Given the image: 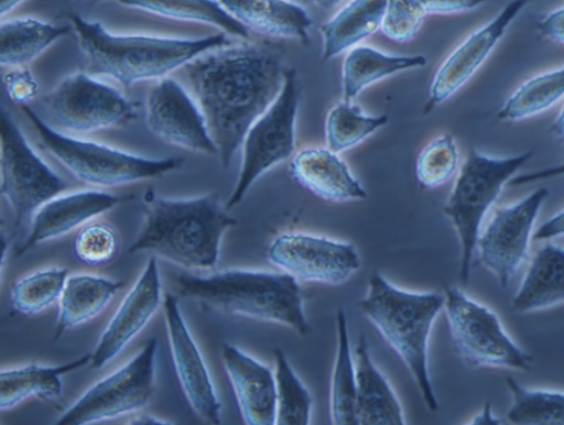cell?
Returning <instances> with one entry per match:
<instances>
[{"label": "cell", "instance_id": "7bdbcfd3", "mask_svg": "<svg viewBox=\"0 0 564 425\" xmlns=\"http://www.w3.org/2000/svg\"><path fill=\"white\" fill-rule=\"evenodd\" d=\"M564 237V210L542 225L533 236L534 241H551Z\"/></svg>", "mask_w": 564, "mask_h": 425}, {"label": "cell", "instance_id": "3957f363", "mask_svg": "<svg viewBox=\"0 0 564 425\" xmlns=\"http://www.w3.org/2000/svg\"><path fill=\"white\" fill-rule=\"evenodd\" d=\"M70 26L86 57V72L112 78L130 88L139 83L162 80L202 54L229 45V35L202 39L161 37L147 34H115L99 21L69 13Z\"/></svg>", "mask_w": 564, "mask_h": 425}, {"label": "cell", "instance_id": "e0dca14e", "mask_svg": "<svg viewBox=\"0 0 564 425\" xmlns=\"http://www.w3.org/2000/svg\"><path fill=\"white\" fill-rule=\"evenodd\" d=\"M531 0H511L489 23L477 29L460 43L441 64L430 89L429 102L424 113H431L436 107L446 102L475 76L498 43L505 37L510 25Z\"/></svg>", "mask_w": 564, "mask_h": 425}, {"label": "cell", "instance_id": "d6986e66", "mask_svg": "<svg viewBox=\"0 0 564 425\" xmlns=\"http://www.w3.org/2000/svg\"><path fill=\"white\" fill-rule=\"evenodd\" d=\"M124 200L105 190L88 189L61 194L33 215L29 232L14 255L23 257L40 244L61 239L83 228L98 216L113 210Z\"/></svg>", "mask_w": 564, "mask_h": 425}, {"label": "cell", "instance_id": "ab89813d", "mask_svg": "<svg viewBox=\"0 0 564 425\" xmlns=\"http://www.w3.org/2000/svg\"><path fill=\"white\" fill-rule=\"evenodd\" d=\"M3 86L7 96L14 103L31 106L39 98L40 84L37 78L24 67H14L6 72Z\"/></svg>", "mask_w": 564, "mask_h": 425}, {"label": "cell", "instance_id": "30bf717a", "mask_svg": "<svg viewBox=\"0 0 564 425\" xmlns=\"http://www.w3.org/2000/svg\"><path fill=\"white\" fill-rule=\"evenodd\" d=\"M68 183L42 160L9 111L0 115V192L11 207L14 227L31 225L33 215Z\"/></svg>", "mask_w": 564, "mask_h": 425}, {"label": "cell", "instance_id": "e575fe53", "mask_svg": "<svg viewBox=\"0 0 564 425\" xmlns=\"http://www.w3.org/2000/svg\"><path fill=\"white\" fill-rule=\"evenodd\" d=\"M274 378L278 393V425H310L314 400L302 383L284 351L274 349Z\"/></svg>", "mask_w": 564, "mask_h": 425}, {"label": "cell", "instance_id": "603a6c76", "mask_svg": "<svg viewBox=\"0 0 564 425\" xmlns=\"http://www.w3.org/2000/svg\"><path fill=\"white\" fill-rule=\"evenodd\" d=\"M358 425H404L403 407L386 374L371 357L370 345L359 337L356 351Z\"/></svg>", "mask_w": 564, "mask_h": 425}, {"label": "cell", "instance_id": "7c38bea8", "mask_svg": "<svg viewBox=\"0 0 564 425\" xmlns=\"http://www.w3.org/2000/svg\"><path fill=\"white\" fill-rule=\"evenodd\" d=\"M156 337L129 362L86 391L56 425H86L118 419L140 412L155 393Z\"/></svg>", "mask_w": 564, "mask_h": 425}, {"label": "cell", "instance_id": "9a60e30c", "mask_svg": "<svg viewBox=\"0 0 564 425\" xmlns=\"http://www.w3.org/2000/svg\"><path fill=\"white\" fill-rule=\"evenodd\" d=\"M147 127L156 139L195 154L219 155L204 113L185 86L164 77L147 98Z\"/></svg>", "mask_w": 564, "mask_h": 425}, {"label": "cell", "instance_id": "52a82bcc", "mask_svg": "<svg viewBox=\"0 0 564 425\" xmlns=\"http://www.w3.org/2000/svg\"><path fill=\"white\" fill-rule=\"evenodd\" d=\"M532 155V151H528L516 156L496 157L477 149L468 151L444 207L460 244L459 279L463 285H467L471 279L484 219L505 186L510 184Z\"/></svg>", "mask_w": 564, "mask_h": 425}, {"label": "cell", "instance_id": "d4e9b609", "mask_svg": "<svg viewBox=\"0 0 564 425\" xmlns=\"http://www.w3.org/2000/svg\"><path fill=\"white\" fill-rule=\"evenodd\" d=\"M90 355L61 366L25 364L0 372V408L9 412L29 399L52 401L63 392L64 374L90 366Z\"/></svg>", "mask_w": 564, "mask_h": 425}, {"label": "cell", "instance_id": "4dcf8cb0", "mask_svg": "<svg viewBox=\"0 0 564 425\" xmlns=\"http://www.w3.org/2000/svg\"><path fill=\"white\" fill-rule=\"evenodd\" d=\"M337 351L330 381V417L337 425H358L357 364L349 323L344 309L336 314Z\"/></svg>", "mask_w": 564, "mask_h": 425}, {"label": "cell", "instance_id": "cb8c5ba5", "mask_svg": "<svg viewBox=\"0 0 564 425\" xmlns=\"http://www.w3.org/2000/svg\"><path fill=\"white\" fill-rule=\"evenodd\" d=\"M564 305V247L546 242L528 265L511 308L520 315Z\"/></svg>", "mask_w": 564, "mask_h": 425}, {"label": "cell", "instance_id": "ffe728a7", "mask_svg": "<svg viewBox=\"0 0 564 425\" xmlns=\"http://www.w3.org/2000/svg\"><path fill=\"white\" fill-rule=\"evenodd\" d=\"M220 357L245 424H276V378L271 367L231 344L223 345Z\"/></svg>", "mask_w": 564, "mask_h": 425}, {"label": "cell", "instance_id": "7a4b0ae2", "mask_svg": "<svg viewBox=\"0 0 564 425\" xmlns=\"http://www.w3.org/2000/svg\"><path fill=\"white\" fill-rule=\"evenodd\" d=\"M147 215L129 254H151L189 271H213L227 230L237 225L218 194L194 198L144 196Z\"/></svg>", "mask_w": 564, "mask_h": 425}, {"label": "cell", "instance_id": "ba28073f", "mask_svg": "<svg viewBox=\"0 0 564 425\" xmlns=\"http://www.w3.org/2000/svg\"><path fill=\"white\" fill-rule=\"evenodd\" d=\"M57 132L88 134L128 124L135 118L134 106L113 86L89 72H76L31 106Z\"/></svg>", "mask_w": 564, "mask_h": 425}, {"label": "cell", "instance_id": "ac0fdd59", "mask_svg": "<svg viewBox=\"0 0 564 425\" xmlns=\"http://www.w3.org/2000/svg\"><path fill=\"white\" fill-rule=\"evenodd\" d=\"M162 276L158 258L151 255L141 276L113 315L91 352L90 369L102 370L118 358L127 346L139 336L162 302Z\"/></svg>", "mask_w": 564, "mask_h": 425}, {"label": "cell", "instance_id": "9c48e42d", "mask_svg": "<svg viewBox=\"0 0 564 425\" xmlns=\"http://www.w3.org/2000/svg\"><path fill=\"white\" fill-rule=\"evenodd\" d=\"M447 324L455 351L469 369L530 371L533 358L512 340L498 315L457 286L445 292Z\"/></svg>", "mask_w": 564, "mask_h": 425}, {"label": "cell", "instance_id": "d590c367", "mask_svg": "<svg viewBox=\"0 0 564 425\" xmlns=\"http://www.w3.org/2000/svg\"><path fill=\"white\" fill-rule=\"evenodd\" d=\"M69 277L67 269H46L29 273L13 285L11 304L20 315H37L59 302L65 283Z\"/></svg>", "mask_w": 564, "mask_h": 425}, {"label": "cell", "instance_id": "f35d334b", "mask_svg": "<svg viewBox=\"0 0 564 425\" xmlns=\"http://www.w3.org/2000/svg\"><path fill=\"white\" fill-rule=\"evenodd\" d=\"M425 17L419 0H388L380 31L390 41L406 43L421 32Z\"/></svg>", "mask_w": 564, "mask_h": 425}, {"label": "cell", "instance_id": "7402d4cb", "mask_svg": "<svg viewBox=\"0 0 564 425\" xmlns=\"http://www.w3.org/2000/svg\"><path fill=\"white\" fill-rule=\"evenodd\" d=\"M242 25L273 39L296 40L308 45L313 18L292 0H219Z\"/></svg>", "mask_w": 564, "mask_h": 425}, {"label": "cell", "instance_id": "ee69618b", "mask_svg": "<svg viewBox=\"0 0 564 425\" xmlns=\"http://www.w3.org/2000/svg\"><path fill=\"white\" fill-rule=\"evenodd\" d=\"M564 176V163L555 165V167H549L538 172L525 173V175L516 176L511 179L510 185L523 186L532 183L544 182V179H551Z\"/></svg>", "mask_w": 564, "mask_h": 425}, {"label": "cell", "instance_id": "f6af8a7d", "mask_svg": "<svg viewBox=\"0 0 564 425\" xmlns=\"http://www.w3.org/2000/svg\"><path fill=\"white\" fill-rule=\"evenodd\" d=\"M469 424H502V422L497 419L494 412H491L490 403H487L482 412L475 416L474 421L469 422Z\"/></svg>", "mask_w": 564, "mask_h": 425}, {"label": "cell", "instance_id": "f546056e", "mask_svg": "<svg viewBox=\"0 0 564 425\" xmlns=\"http://www.w3.org/2000/svg\"><path fill=\"white\" fill-rule=\"evenodd\" d=\"M72 31V26L35 18L6 20L0 26V64L10 68L24 67Z\"/></svg>", "mask_w": 564, "mask_h": 425}, {"label": "cell", "instance_id": "bcb514c9", "mask_svg": "<svg viewBox=\"0 0 564 425\" xmlns=\"http://www.w3.org/2000/svg\"><path fill=\"white\" fill-rule=\"evenodd\" d=\"M24 2L25 0H0V13H2V17H6V14L17 10Z\"/></svg>", "mask_w": 564, "mask_h": 425}, {"label": "cell", "instance_id": "c3c4849f", "mask_svg": "<svg viewBox=\"0 0 564 425\" xmlns=\"http://www.w3.org/2000/svg\"><path fill=\"white\" fill-rule=\"evenodd\" d=\"M552 132L556 135V137H560V139L562 141H564V107L562 108V111L560 113V117L556 118L553 127H552Z\"/></svg>", "mask_w": 564, "mask_h": 425}, {"label": "cell", "instance_id": "8d00e7d4", "mask_svg": "<svg viewBox=\"0 0 564 425\" xmlns=\"http://www.w3.org/2000/svg\"><path fill=\"white\" fill-rule=\"evenodd\" d=\"M459 149L451 133L433 139L419 154L415 176L419 185L426 190L438 189L457 175Z\"/></svg>", "mask_w": 564, "mask_h": 425}, {"label": "cell", "instance_id": "5bb4252c", "mask_svg": "<svg viewBox=\"0 0 564 425\" xmlns=\"http://www.w3.org/2000/svg\"><path fill=\"white\" fill-rule=\"evenodd\" d=\"M547 197L546 187H539L517 204L498 208L481 230L476 254L501 287L510 285L530 257L534 225Z\"/></svg>", "mask_w": 564, "mask_h": 425}, {"label": "cell", "instance_id": "681fc988", "mask_svg": "<svg viewBox=\"0 0 564 425\" xmlns=\"http://www.w3.org/2000/svg\"><path fill=\"white\" fill-rule=\"evenodd\" d=\"M308 3L319 7L323 10H330L343 2V0H307Z\"/></svg>", "mask_w": 564, "mask_h": 425}, {"label": "cell", "instance_id": "f907efd6", "mask_svg": "<svg viewBox=\"0 0 564 425\" xmlns=\"http://www.w3.org/2000/svg\"><path fill=\"white\" fill-rule=\"evenodd\" d=\"M65 2H69V0H65Z\"/></svg>", "mask_w": 564, "mask_h": 425}, {"label": "cell", "instance_id": "484cf974", "mask_svg": "<svg viewBox=\"0 0 564 425\" xmlns=\"http://www.w3.org/2000/svg\"><path fill=\"white\" fill-rule=\"evenodd\" d=\"M122 281L94 275L69 276L59 299L55 340L102 314L124 287Z\"/></svg>", "mask_w": 564, "mask_h": 425}, {"label": "cell", "instance_id": "2e32d148", "mask_svg": "<svg viewBox=\"0 0 564 425\" xmlns=\"http://www.w3.org/2000/svg\"><path fill=\"white\" fill-rule=\"evenodd\" d=\"M163 309L173 366L187 403L202 421L221 424L223 406L212 373L181 313L175 294H165Z\"/></svg>", "mask_w": 564, "mask_h": 425}, {"label": "cell", "instance_id": "277c9868", "mask_svg": "<svg viewBox=\"0 0 564 425\" xmlns=\"http://www.w3.org/2000/svg\"><path fill=\"white\" fill-rule=\"evenodd\" d=\"M178 299L259 322L279 324L301 337L310 333L300 281L285 272L224 270L209 275L180 273L173 280Z\"/></svg>", "mask_w": 564, "mask_h": 425}, {"label": "cell", "instance_id": "44dd1931", "mask_svg": "<svg viewBox=\"0 0 564 425\" xmlns=\"http://www.w3.org/2000/svg\"><path fill=\"white\" fill-rule=\"evenodd\" d=\"M289 171L296 183L332 204L365 200L368 193L349 165L329 148L310 146L292 157Z\"/></svg>", "mask_w": 564, "mask_h": 425}, {"label": "cell", "instance_id": "b9f144b4", "mask_svg": "<svg viewBox=\"0 0 564 425\" xmlns=\"http://www.w3.org/2000/svg\"><path fill=\"white\" fill-rule=\"evenodd\" d=\"M538 31L542 37L564 45V7L542 19L538 23Z\"/></svg>", "mask_w": 564, "mask_h": 425}, {"label": "cell", "instance_id": "7dc6e473", "mask_svg": "<svg viewBox=\"0 0 564 425\" xmlns=\"http://www.w3.org/2000/svg\"><path fill=\"white\" fill-rule=\"evenodd\" d=\"M129 424H140V425H161V424H171L170 422H164L159 419V417L150 416V415H140L135 416L132 422H129Z\"/></svg>", "mask_w": 564, "mask_h": 425}, {"label": "cell", "instance_id": "1f68e13d", "mask_svg": "<svg viewBox=\"0 0 564 425\" xmlns=\"http://www.w3.org/2000/svg\"><path fill=\"white\" fill-rule=\"evenodd\" d=\"M388 122V115L367 113L351 100L343 99L330 108L325 119L327 148L337 154L345 153L378 133Z\"/></svg>", "mask_w": 564, "mask_h": 425}, {"label": "cell", "instance_id": "60d3db41", "mask_svg": "<svg viewBox=\"0 0 564 425\" xmlns=\"http://www.w3.org/2000/svg\"><path fill=\"white\" fill-rule=\"evenodd\" d=\"M489 0H419L426 14H453L468 12Z\"/></svg>", "mask_w": 564, "mask_h": 425}, {"label": "cell", "instance_id": "836d02e7", "mask_svg": "<svg viewBox=\"0 0 564 425\" xmlns=\"http://www.w3.org/2000/svg\"><path fill=\"white\" fill-rule=\"evenodd\" d=\"M564 97V67L531 78L506 100L498 112L503 121H522L545 112Z\"/></svg>", "mask_w": 564, "mask_h": 425}, {"label": "cell", "instance_id": "d6a6232c", "mask_svg": "<svg viewBox=\"0 0 564 425\" xmlns=\"http://www.w3.org/2000/svg\"><path fill=\"white\" fill-rule=\"evenodd\" d=\"M511 395L508 419L517 425H564V392L527 388L506 379Z\"/></svg>", "mask_w": 564, "mask_h": 425}, {"label": "cell", "instance_id": "8fae6325", "mask_svg": "<svg viewBox=\"0 0 564 425\" xmlns=\"http://www.w3.org/2000/svg\"><path fill=\"white\" fill-rule=\"evenodd\" d=\"M300 105V78L295 69L289 68L279 97L245 137L241 170L235 190L227 200L228 210L242 204L251 186L267 172L292 160Z\"/></svg>", "mask_w": 564, "mask_h": 425}, {"label": "cell", "instance_id": "83f0119b", "mask_svg": "<svg viewBox=\"0 0 564 425\" xmlns=\"http://www.w3.org/2000/svg\"><path fill=\"white\" fill-rule=\"evenodd\" d=\"M425 66L423 55H390L372 46L358 45L347 52L343 64V99L354 102L371 85Z\"/></svg>", "mask_w": 564, "mask_h": 425}, {"label": "cell", "instance_id": "4fadbf2b", "mask_svg": "<svg viewBox=\"0 0 564 425\" xmlns=\"http://www.w3.org/2000/svg\"><path fill=\"white\" fill-rule=\"evenodd\" d=\"M267 257L280 271L302 283L322 285L345 284L364 263L352 243L302 232L278 236Z\"/></svg>", "mask_w": 564, "mask_h": 425}, {"label": "cell", "instance_id": "6da1fadb", "mask_svg": "<svg viewBox=\"0 0 564 425\" xmlns=\"http://www.w3.org/2000/svg\"><path fill=\"white\" fill-rule=\"evenodd\" d=\"M284 53L272 43H229L181 68L228 170L249 129L284 86Z\"/></svg>", "mask_w": 564, "mask_h": 425}, {"label": "cell", "instance_id": "f1b7e54d", "mask_svg": "<svg viewBox=\"0 0 564 425\" xmlns=\"http://www.w3.org/2000/svg\"><path fill=\"white\" fill-rule=\"evenodd\" d=\"M98 2H112L159 18L215 26L229 37L243 41L250 39L249 29L231 17L219 0H98Z\"/></svg>", "mask_w": 564, "mask_h": 425}, {"label": "cell", "instance_id": "5b68a950", "mask_svg": "<svg viewBox=\"0 0 564 425\" xmlns=\"http://www.w3.org/2000/svg\"><path fill=\"white\" fill-rule=\"evenodd\" d=\"M444 307V293L402 290L379 272L359 302L360 313L406 366L431 412H437L438 400L430 372V340Z\"/></svg>", "mask_w": 564, "mask_h": 425}, {"label": "cell", "instance_id": "4316f807", "mask_svg": "<svg viewBox=\"0 0 564 425\" xmlns=\"http://www.w3.org/2000/svg\"><path fill=\"white\" fill-rule=\"evenodd\" d=\"M388 0H351L321 26L323 59L330 61L381 29Z\"/></svg>", "mask_w": 564, "mask_h": 425}, {"label": "cell", "instance_id": "8992f818", "mask_svg": "<svg viewBox=\"0 0 564 425\" xmlns=\"http://www.w3.org/2000/svg\"><path fill=\"white\" fill-rule=\"evenodd\" d=\"M39 134L40 146L55 157L78 182L94 187H115L159 178L183 167L181 157L151 160L104 143L77 139L48 127L31 106H21Z\"/></svg>", "mask_w": 564, "mask_h": 425}, {"label": "cell", "instance_id": "74e56055", "mask_svg": "<svg viewBox=\"0 0 564 425\" xmlns=\"http://www.w3.org/2000/svg\"><path fill=\"white\" fill-rule=\"evenodd\" d=\"M78 261L89 265L111 262L119 250V237L104 222L90 221L79 228L74 243Z\"/></svg>", "mask_w": 564, "mask_h": 425}]
</instances>
